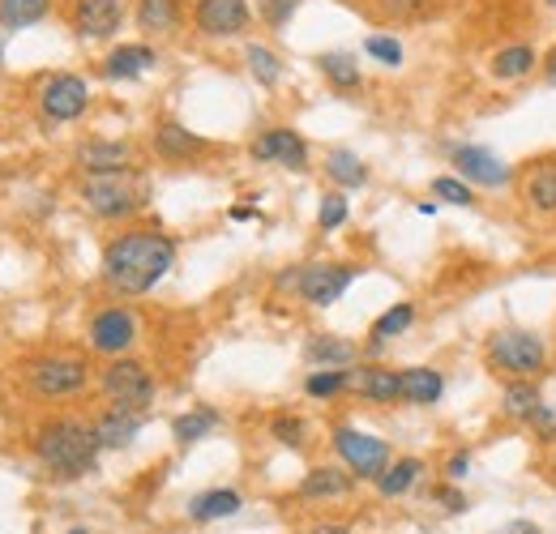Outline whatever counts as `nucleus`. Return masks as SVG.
Masks as SVG:
<instances>
[{
	"mask_svg": "<svg viewBox=\"0 0 556 534\" xmlns=\"http://www.w3.org/2000/svg\"><path fill=\"white\" fill-rule=\"evenodd\" d=\"M176 266V240H167L163 231L134 227L121 231L108 249H103V282L116 295H146L154 291Z\"/></svg>",
	"mask_w": 556,
	"mask_h": 534,
	"instance_id": "f257e3e1",
	"label": "nucleus"
},
{
	"mask_svg": "<svg viewBox=\"0 0 556 534\" xmlns=\"http://www.w3.org/2000/svg\"><path fill=\"white\" fill-rule=\"evenodd\" d=\"M99 449L103 445H99L94 423H81V419H52L35 436L39 462L52 470V474H61V479H81L86 470H94Z\"/></svg>",
	"mask_w": 556,
	"mask_h": 534,
	"instance_id": "f03ea898",
	"label": "nucleus"
},
{
	"mask_svg": "<svg viewBox=\"0 0 556 534\" xmlns=\"http://www.w3.org/2000/svg\"><path fill=\"white\" fill-rule=\"evenodd\" d=\"M81 201L94 218H129L146 201V185L138 180L134 167L121 171H103V176H86L81 180Z\"/></svg>",
	"mask_w": 556,
	"mask_h": 534,
	"instance_id": "7ed1b4c3",
	"label": "nucleus"
},
{
	"mask_svg": "<svg viewBox=\"0 0 556 534\" xmlns=\"http://www.w3.org/2000/svg\"><path fill=\"white\" fill-rule=\"evenodd\" d=\"M548 364L544 338L531 330H496L488 338V368L509 372V377H540Z\"/></svg>",
	"mask_w": 556,
	"mask_h": 534,
	"instance_id": "20e7f679",
	"label": "nucleus"
},
{
	"mask_svg": "<svg viewBox=\"0 0 556 534\" xmlns=\"http://www.w3.org/2000/svg\"><path fill=\"white\" fill-rule=\"evenodd\" d=\"M86 377H90L86 359H73V355H48V359H35V364L26 368L30 394L48 402L81 394V390H86Z\"/></svg>",
	"mask_w": 556,
	"mask_h": 534,
	"instance_id": "39448f33",
	"label": "nucleus"
},
{
	"mask_svg": "<svg viewBox=\"0 0 556 534\" xmlns=\"http://www.w3.org/2000/svg\"><path fill=\"white\" fill-rule=\"evenodd\" d=\"M99 385H103V394L112 398V406L146 410V406L154 402V377H150V368H141L138 359H125V355L103 368Z\"/></svg>",
	"mask_w": 556,
	"mask_h": 534,
	"instance_id": "423d86ee",
	"label": "nucleus"
},
{
	"mask_svg": "<svg viewBox=\"0 0 556 534\" xmlns=\"http://www.w3.org/2000/svg\"><path fill=\"white\" fill-rule=\"evenodd\" d=\"M334 454L348 462L355 479H377L390 467V445L381 436L359 432V428H334Z\"/></svg>",
	"mask_w": 556,
	"mask_h": 534,
	"instance_id": "0eeeda50",
	"label": "nucleus"
},
{
	"mask_svg": "<svg viewBox=\"0 0 556 534\" xmlns=\"http://www.w3.org/2000/svg\"><path fill=\"white\" fill-rule=\"evenodd\" d=\"M355 266H343V262H321V266H308V269H295V291H300V300L304 304H313V308H330V304H339L343 300V291H348L351 282H355Z\"/></svg>",
	"mask_w": 556,
	"mask_h": 534,
	"instance_id": "6e6552de",
	"label": "nucleus"
},
{
	"mask_svg": "<svg viewBox=\"0 0 556 534\" xmlns=\"http://www.w3.org/2000/svg\"><path fill=\"white\" fill-rule=\"evenodd\" d=\"M450 158H454L458 176L467 185H476V189H501V185L514 180L509 163L501 154H492L488 145H450Z\"/></svg>",
	"mask_w": 556,
	"mask_h": 534,
	"instance_id": "1a4fd4ad",
	"label": "nucleus"
},
{
	"mask_svg": "<svg viewBox=\"0 0 556 534\" xmlns=\"http://www.w3.org/2000/svg\"><path fill=\"white\" fill-rule=\"evenodd\" d=\"M138 342V317L129 313V308H99L94 313V321H90V346L99 351V355H112V359H121L129 346Z\"/></svg>",
	"mask_w": 556,
	"mask_h": 534,
	"instance_id": "9d476101",
	"label": "nucleus"
},
{
	"mask_svg": "<svg viewBox=\"0 0 556 534\" xmlns=\"http://www.w3.org/2000/svg\"><path fill=\"white\" fill-rule=\"evenodd\" d=\"M249 0H198L193 9V26L206 35V39H231V35H244L249 30Z\"/></svg>",
	"mask_w": 556,
	"mask_h": 534,
	"instance_id": "9b49d317",
	"label": "nucleus"
},
{
	"mask_svg": "<svg viewBox=\"0 0 556 534\" xmlns=\"http://www.w3.org/2000/svg\"><path fill=\"white\" fill-rule=\"evenodd\" d=\"M86 103H90V86H86L77 73H56V77L43 86V94H39L43 116L56 120V125L77 120V116L86 112Z\"/></svg>",
	"mask_w": 556,
	"mask_h": 534,
	"instance_id": "f8f14e48",
	"label": "nucleus"
},
{
	"mask_svg": "<svg viewBox=\"0 0 556 534\" xmlns=\"http://www.w3.org/2000/svg\"><path fill=\"white\" fill-rule=\"evenodd\" d=\"M249 154L257 163H278L287 171H304L308 167V141L295 134V129H266V134L253 137Z\"/></svg>",
	"mask_w": 556,
	"mask_h": 534,
	"instance_id": "ddd939ff",
	"label": "nucleus"
},
{
	"mask_svg": "<svg viewBox=\"0 0 556 534\" xmlns=\"http://www.w3.org/2000/svg\"><path fill=\"white\" fill-rule=\"evenodd\" d=\"M125 22V9L121 0H77L73 9V30L81 39H112Z\"/></svg>",
	"mask_w": 556,
	"mask_h": 534,
	"instance_id": "4468645a",
	"label": "nucleus"
},
{
	"mask_svg": "<svg viewBox=\"0 0 556 534\" xmlns=\"http://www.w3.org/2000/svg\"><path fill=\"white\" fill-rule=\"evenodd\" d=\"M141 423H146V415H141V410H129V406H112V410H103V415L94 419L99 445H103V449H129V445L138 441Z\"/></svg>",
	"mask_w": 556,
	"mask_h": 534,
	"instance_id": "2eb2a0df",
	"label": "nucleus"
},
{
	"mask_svg": "<svg viewBox=\"0 0 556 534\" xmlns=\"http://www.w3.org/2000/svg\"><path fill=\"white\" fill-rule=\"evenodd\" d=\"M154 150L167 163H185V158H198L206 150V141L193 134V129H185L180 120H159L154 125Z\"/></svg>",
	"mask_w": 556,
	"mask_h": 534,
	"instance_id": "dca6fc26",
	"label": "nucleus"
},
{
	"mask_svg": "<svg viewBox=\"0 0 556 534\" xmlns=\"http://www.w3.org/2000/svg\"><path fill=\"white\" fill-rule=\"evenodd\" d=\"M154 65H159L154 48H146V43H121V48L108 52L103 77H112V81H138L141 73H150Z\"/></svg>",
	"mask_w": 556,
	"mask_h": 534,
	"instance_id": "f3484780",
	"label": "nucleus"
},
{
	"mask_svg": "<svg viewBox=\"0 0 556 534\" xmlns=\"http://www.w3.org/2000/svg\"><path fill=\"white\" fill-rule=\"evenodd\" d=\"M351 390L368 402H403V372H390V368H351Z\"/></svg>",
	"mask_w": 556,
	"mask_h": 534,
	"instance_id": "a211bd4d",
	"label": "nucleus"
},
{
	"mask_svg": "<svg viewBox=\"0 0 556 534\" xmlns=\"http://www.w3.org/2000/svg\"><path fill=\"white\" fill-rule=\"evenodd\" d=\"M351 487H355V474H351V470L317 467V470H308V474H304L300 496H304V500H334V496H348Z\"/></svg>",
	"mask_w": 556,
	"mask_h": 534,
	"instance_id": "6ab92c4d",
	"label": "nucleus"
},
{
	"mask_svg": "<svg viewBox=\"0 0 556 534\" xmlns=\"http://www.w3.org/2000/svg\"><path fill=\"white\" fill-rule=\"evenodd\" d=\"M240 505H244V500H240L236 487H210V492L189 500V518H193V522H218V518L240 513Z\"/></svg>",
	"mask_w": 556,
	"mask_h": 534,
	"instance_id": "aec40b11",
	"label": "nucleus"
},
{
	"mask_svg": "<svg viewBox=\"0 0 556 534\" xmlns=\"http://www.w3.org/2000/svg\"><path fill=\"white\" fill-rule=\"evenodd\" d=\"M77 158H81V167H86V176H103V171H121V167H129V145H125V141H86Z\"/></svg>",
	"mask_w": 556,
	"mask_h": 534,
	"instance_id": "412c9836",
	"label": "nucleus"
},
{
	"mask_svg": "<svg viewBox=\"0 0 556 534\" xmlns=\"http://www.w3.org/2000/svg\"><path fill=\"white\" fill-rule=\"evenodd\" d=\"M445 394V377L437 368H403V402L412 406H432Z\"/></svg>",
	"mask_w": 556,
	"mask_h": 534,
	"instance_id": "4be33fe9",
	"label": "nucleus"
},
{
	"mask_svg": "<svg viewBox=\"0 0 556 534\" xmlns=\"http://www.w3.org/2000/svg\"><path fill=\"white\" fill-rule=\"evenodd\" d=\"M416 326V304H394L390 313H381L377 321H372V334H368V355H381V346L390 342V338L407 334Z\"/></svg>",
	"mask_w": 556,
	"mask_h": 534,
	"instance_id": "5701e85b",
	"label": "nucleus"
},
{
	"mask_svg": "<svg viewBox=\"0 0 556 534\" xmlns=\"http://www.w3.org/2000/svg\"><path fill=\"white\" fill-rule=\"evenodd\" d=\"M326 176L334 180V185H343V189H364L368 185V167H364V158L348 150V145H334L330 154H326Z\"/></svg>",
	"mask_w": 556,
	"mask_h": 534,
	"instance_id": "b1692460",
	"label": "nucleus"
},
{
	"mask_svg": "<svg viewBox=\"0 0 556 534\" xmlns=\"http://www.w3.org/2000/svg\"><path fill=\"white\" fill-rule=\"evenodd\" d=\"M540 406H544V402H540V385H535L531 377H518V381H509V385L501 390V410H505L509 419H518V423H527Z\"/></svg>",
	"mask_w": 556,
	"mask_h": 534,
	"instance_id": "393cba45",
	"label": "nucleus"
},
{
	"mask_svg": "<svg viewBox=\"0 0 556 534\" xmlns=\"http://www.w3.org/2000/svg\"><path fill=\"white\" fill-rule=\"evenodd\" d=\"M304 355H308V364H317V368H351V359H355V342L334 338V334H317V338H308Z\"/></svg>",
	"mask_w": 556,
	"mask_h": 534,
	"instance_id": "a878e982",
	"label": "nucleus"
},
{
	"mask_svg": "<svg viewBox=\"0 0 556 534\" xmlns=\"http://www.w3.org/2000/svg\"><path fill=\"white\" fill-rule=\"evenodd\" d=\"M218 410H210V406H198V410H185L176 423H172V436H176V445H198V441H206L210 432H218Z\"/></svg>",
	"mask_w": 556,
	"mask_h": 534,
	"instance_id": "bb28decb",
	"label": "nucleus"
},
{
	"mask_svg": "<svg viewBox=\"0 0 556 534\" xmlns=\"http://www.w3.org/2000/svg\"><path fill=\"white\" fill-rule=\"evenodd\" d=\"M535 68V48L531 43H509L492 56V77L496 81H522Z\"/></svg>",
	"mask_w": 556,
	"mask_h": 534,
	"instance_id": "cd10ccee",
	"label": "nucleus"
},
{
	"mask_svg": "<svg viewBox=\"0 0 556 534\" xmlns=\"http://www.w3.org/2000/svg\"><path fill=\"white\" fill-rule=\"evenodd\" d=\"M419 479H424V462L419 458H399L377 474V492L381 496H407Z\"/></svg>",
	"mask_w": 556,
	"mask_h": 534,
	"instance_id": "c85d7f7f",
	"label": "nucleus"
},
{
	"mask_svg": "<svg viewBox=\"0 0 556 534\" xmlns=\"http://www.w3.org/2000/svg\"><path fill=\"white\" fill-rule=\"evenodd\" d=\"M52 13V0H0V30H26Z\"/></svg>",
	"mask_w": 556,
	"mask_h": 534,
	"instance_id": "c756f323",
	"label": "nucleus"
},
{
	"mask_svg": "<svg viewBox=\"0 0 556 534\" xmlns=\"http://www.w3.org/2000/svg\"><path fill=\"white\" fill-rule=\"evenodd\" d=\"M317 68H321V77H326L334 90H355V86L364 81V73H359L351 52H321V56H317Z\"/></svg>",
	"mask_w": 556,
	"mask_h": 534,
	"instance_id": "7c9ffc66",
	"label": "nucleus"
},
{
	"mask_svg": "<svg viewBox=\"0 0 556 534\" xmlns=\"http://www.w3.org/2000/svg\"><path fill=\"white\" fill-rule=\"evenodd\" d=\"M176 22H180V4L176 0H141L138 4V26L146 35L176 30Z\"/></svg>",
	"mask_w": 556,
	"mask_h": 534,
	"instance_id": "2f4dec72",
	"label": "nucleus"
},
{
	"mask_svg": "<svg viewBox=\"0 0 556 534\" xmlns=\"http://www.w3.org/2000/svg\"><path fill=\"white\" fill-rule=\"evenodd\" d=\"M343 390H351V368H317L304 381V394L308 398H339Z\"/></svg>",
	"mask_w": 556,
	"mask_h": 534,
	"instance_id": "473e14b6",
	"label": "nucleus"
},
{
	"mask_svg": "<svg viewBox=\"0 0 556 534\" xmlns=\"http://www.w3.org/2000/svg\"><path fill=\"white\" fill-rule=\"evenodd\" d=\"M244 65L253 73V81H262V86H278V77H282V61L266 43H249L244 48Z\"/></svg>",
	"mask_w": 556,
	"mask_h": 534,
	"instance_id": "72a5a7b5",
	"label": "nucleus"
},
{
	"mask_svg": "<svg viewBox=\"0 0 556 534\" xmlns=\"http://www.w3.org/2000/svg\"><path fill=\"white\" fill-rule=\"evenodd\" d=\"M527 201L544 214H556V167H535L527 180Z\"/></svg>",
	"mask_w": 556,
	"mask_h": 534,
	"instance_id": "f704fd0d",
	"label": "nucleus"
},
{
	"mask_svg": "<svg viewBox=\"0 0 556 534\" xmlns=\"http://www.w3.org/2000/svg\"><path fill=\"white\" fill-rule=\"evenodd\" d=\"M432 198L450 201V205H476V185H467L458 176H437L432 180Z\"/></svg>",
	"mask_w": 556,
	"mask_h": 534,
	"instance_id": "c9c22d12",
	"label": "nucleus"
},
{
	"mask_svg": "<svg viewBox=\"0 0 556 534\" xmlns=\"http://www.w3.org/2000/svg\"><path fill=\"white\" fill-rule=\"evenodd\" d=\"M364 52H368L377 65H386V68L403 65V43H399L394 35H368V39H364Z\"/></svg>",
	"mask_w": 556,
	"mask_h": 534,
	"instance_id": "e433bc0d",
	"label": "nucleus"
},
{
	"mask_svg": "<svg viewBox=\"0 0 556 534\" xmlns=\"http://www.w3.org/2000/svg\"><path fill=\"white\" fill-rule=\"evenodd\" d=\"M348 223V198L343 193H326L321 205H317V227L321 231H339Z\"/></svg>",
	"mask_w": 556,
	"mask_h": 534,
	"instance_id": "4c0bfd02",
	"label": "nucleus"
},
{
	"mask_svg": "<svg viewBox=\"0 0 556 534\" xmlns=\"http://www.w3.org/2000/svg\"><path fill=\"white\" fill-rule=\"evenodd\" d=\"M295 9H300V0H257L262 22H266V26H275V30H282V26L295 17Z\"/></svg>",
	"mask_w": 556,
	"mask_h": 534,
	"instance_id": "58836bf2",
	"label": "nucleus"
},
{
	"mask_svg": "<svg viewBox=\"0 0 556 534\" xmlns=\"http://www.w3.org/2000/svg\"><path fill=\"white\" fill-rule=\"evenodd\" d=\"M270 432H275V441L291 445V449H300V445H304V423H300L295 415H278L275 423H270Z\"/></svg>",
	"mask_w": 556,
	"mask_h": 534,
	"instance_id": "ea45409f",
	"label": "nucleus"
},
{
	"mask_svg": "<svg viewBox=\"0 0 556 534\" xmlns=\"http://www.w3.org/2000/svg\"><path fill=\"white\" fill-rule=\"evenodd\" d=\"M527 423H531V428H535L544 441H556V410H553V406H540V410H535Z\"/></svg>",
	"mask_w": 556,
	"mask_h": 534,
	"instance_id": "a19ab883",
	"label": "nucleus"
},
{
	"mask_svg": "<svg viewBox=\"0 0 556 534\" xmlns=\"http://www.w3.org/2000/svg\"><path fill=\"white\" fill-rule=\"evenodd\" d=\"M432 496H437V500H441L450 513H463V509H467V496H463V492H454V487H437Z\"/></svg>",
	"mask_w": 556,
	"mask_h": 534,
	"instance_id": "79ce46f5",
	"label": "nucleus"
},
{
	"mask_svg": "<svg viewBox=\"0 0 556 534\" xmlns=\"http://www.w3.org/2000/svg\"><path fill=\"white\" fill-rule=\"evenodd\" d=\"M381 9H386V13L407 17V13H419V9H424V0H381Z\"/></svg>",
	"mask_w": 556,
	"mask_h": 534,
	"instance_id": "37998d69",
	"label": "nucleus"
},
{
	"mask_svg": "<svg viewBox=\"0 0 556 534\" xmlns=\"http://www.w3.org/2000/svg\"><path fill=\"white\" fill-rule=\"evenodd\" d=\"M467 470H471V454H454V458H450V467H445V474H450V479L458 483V479H463Z\"/></svg>",
	"mask_w": 556,
	"mask_h": 534,
	"instance_id": "c03bdc74",
	"label": "nucleus"
},
{
	"mask_svg": "<svg viewBox=\"0 0 556 534\" xmlns=\"http://www.w3.org/2000/svg\"><path fill=\"white\" fill-rule=\"evenodd\" d=\"M492 534H540V526H535V522H527V518H518V522H505L501 531H492Z\"/></svg>",
	"mask_w": 556,
	"mask_h": 534,
	"instance_id": "a18cd8bd",
	"label": "nucleus"
},
{
	"mask_svg": "<svg viewBox=\"0 0 556 534\" xmlns=\"http://www.w3.org/2000/svg\"><path fill=\"white\" fill-rule=\"evenodd\" d=\"M544 81H548V86H556V48L544 56Z\"/></svg>",
	"mask_w": 556,
	"mask_h": 534,
	"instance_id": "49530a36",
	"label": "nucleus"
},
{
	"mask_svg": "<svg viewBox=\"0 0 556 534\" xmlns=\"http://www.w3.org/2000/svg\"><path fill=\"white\" fill-rule=\"evenodd\" d=\"M308 534H351L348 526H334V522H321V526H313Z\"/></svg>",
	"mask_w": 556,
	"mask_h": 534,
	"instance_id": "de8ad7c7",
	"label": "nucleus"
},
{
	"mask_svg": "<svg viewBox=\"0 0 556 534\" xmlns=\"http://www.w3.org/2000/svg\"><path fill=\"white\" fill-rule=\"evenodd\" d=\"M253 214H257V209H249V205H236V209H231V218H236V223H249Z\"/></svg>",
	"mask_w": 556,
	"mask_h": 534,
	"instance_id": "09e8293b",
	"label": "nucleus"
},
{
	"mask_svg": "<svg viewBox=\"0 0 556 534\" xmlns=\"http://www.w3.org/2000/svg\"><path fill=\"white\" fill-rule=\"evenodd\" d=\"M0 61H4V35H0Z\"/></svg>",
	"mask_w": 556,
	"mask_h": 534,
	"instance_id": "8fccbe9b",
	"label": "nucleus"
},
{
	"mask_svg": "<svg viewBox=\"0 0 556 534\" xmlns=\"http://www.w3.org/2000/svg\"><path fill=\"white\" fill-rule=\"evenodd\" d=\"M70 534H90V531H81V526H77V531H70Z\"/></svg>",
	"mask_w": 556,
	"mask_h": 534,
	"instance_id": "3c124183",
	"label": "nucleus"
},
{
	"mask_svg": "<svg viewBox=\"0 0 556 534\" xmlns=\"http://www.w3.org/2000/svg\"><path fill=\"white\" fill-rule=\"evenodd\" d=\"M548 4H553V9H556V0H548Z\"/></svg>",
	"mask_w": 556,
	"mask_h": 534,
	"instance_id": "603ef678",
	"label": "nucleus"
}]
</instances>
